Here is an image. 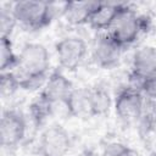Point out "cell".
<instances>
[{
	"label": "cell",
	"mask_w": 156,
	"mask_h": 156,
	"mask_svg": "<svg viewBox=\"0 0 156 156\" xmlns=\"http://www.w3.org/2000/svg\"><path fill=\"white\" fill-rule=\"evenodd\" d=\"M67 105L69 108L71 116H91L90 111V98H89V89L79 88L72 91L67 100Z\"/></svg>",
	"instance_id": "14"
},
{
	"label": "cell",
	"mask_w": 156,
	"mask_h": 156,
	"mask_svg": "<svg viewBox=\"0 0 156 156\" xmlns=\"http://www.w3.org/2000/svg\"><path fill=\"white\" fill-rule=\"evenodd\" d=\"M149 24L150 20L146 16L139 15L128 4H124L106 33L124 49L134 44L139 35L147 30Z\"/></svg>",
	"instance_id": "2"
},
{
	"label": "cell",
	"mask_w": 156,
	"mask_h": 156,
	"mask_svg": "<svg viewBox=\"0 0 156 156\" xmlns=\"http://www.w3.org/2000/svg\"><path fill=\"white\" fill-rule=\"evenodd\" d=\"M55 51L60 66L67 71H73L83 62L88 46L83 38L78 35H67L57 41Z\"/></svg>",
	"instance_id": "6"
},
{
	"label": "cell",
	"mask_w": 156,
	"mask_h": 156,
	"mask_svg": "<svg viewBox=\"0 0 156 156\" xmlns=\"http://www.w3.org/2000/svg\"><path fill=\"white\" fill-rule=\"evenodd\" d=\"M124 4L119 1H101L100 7L90 17L88 26L98 33H106Z\"/></svg>",
	"instance_id": "11"
},
{
	"label": "cell",
	"mask_w": 156,
	"mask_h": 156,
	"mask_svg": "<svg viewBox=\"0 0 156 156\" xmlns=\"http://www.w3.org/2000/svg\"><path fill=\"white\" fill-rule=\"evenodd\" d=\"M71 146V135L60 124H52L45 128L38 141V151L41 156H66Z\"/></svg>",
	"instance_id": "4"
},
{
	"label": "cell",
	"mask_w": 156,
	"mask_h": 156,
	"mask_svg": "<svg viewBox=\"0 0 156 156\" xmlns=\"http://www.w3.org/2000/svg\"><path fill=\"white\" fill-rule=\"evenodd\" d=\"M28 115L30 121L35 127H40L45 121L51 117V104L40 94L30 102L28 108Z\"/></svg>",
	"instance_id": "15"
},
{
	"label": "cell",
	"mask_w": 156,
	"mask_h": 156,
	"mask_svg": "<svg viewBox=\"0 0 156 156\" xmlns=\"http://www.w3.org/2000/svg\"><path fill=\"white\" fill-rule=\"evenodd\" d=\"M141 93L145 98L156 101V72L146 76L143 79Z\"/></svg>",
	"instance_id": "19"
},
{
	"label": "cell",
	"mask_w": 156,
	"mask_h": 156,
	"mask_svg": "<svg viewBox=\"0 0 156 156\" xmlns=\"http://www.w3.org/2000/svg\"><path fill=\"white\" fill-rule=\"evenodd\" d=\"M118 156H141L138 151H135V150H133L132 147H129V146H124L123 147V150L119 152V155Z\"/></svg>",
	"instance_id": "20"
},
{
	"label": "cell",
	"mask_w": 156,
	"mask_h": 156,
	"mask_svg": "<svg viewBox=\"0 0 156 156\" xmlns=\"http://www.w3.org/2000/svg\"><path fill=\"white\" fill-rule=\"evenodd\" d=\"M20 89L18 82L12 71L1 72L0 76V94L4 99L12 96Z\"/></svg>",
	"instance_id": "18"
},
{
	"label": "cell",
	"mask_w": 156,
	"mask_h": 156,
	"mask_svg": "<svg viewBox=\"0 0 156 156\" xmlns=\"http://www.w3.org/2000/svg\"><path fill=\"white\" fill-rule=\"evenodd\" d=\"M50 54L45 45L40 43H27L18 54V66L26 73H49Z\"/></svg>",
	"instance_id": "7"
},
{
	"label": "cell",
	"mask_w": 156,
	"mask_h": 156,
	"mask_svg": "<svg viewBox=\"0 0 156 156\" xmlns=\"http://www.w3.org/2000/svg\"><path fill=\"white\" fill-rule=\"evenodd\" d=\"M89 98L91 116L106 115L113 105V100L108 90L104 87H95L93 89H89Z\"/></svg>",
	"instance_id": "13"
},
{
	"label": "cell",
	"mask_w": 156,
	"mask_h": 156,
	"mask_svg": "<svg viewBox=\"0 0 156 156\" xmlns=\"http://www.w3.org/2000/svg\"><path fill=\"white\" fill-rule=\"evenodd\" d=\"M17 26L16 17L10 7H1L0 10V38H11V34Z\"/></svg>",
	"instance_id": "17"
},
{
	"label": "cell",
	"mask_w": 156,
	"mask_h": 156,
	"mask_svg": "<svg viewBox=\"0 0 156 156\" xmlns=\"http://www.w3.org/2000/svg\"><path fill=\"white\" fill-rule=\"evenodd\" d=\"M66 2H48L39 0H22L11 4L17 23L28 29H41L58 15H63Z\"/></svg>",
	"instance_id": "1"
},
{
	"label": "cell",
	"mask_w": 156,
	"mask_h": 156,
	"mask_svg": "<svg viewBox=\"0 0 156 156\" xmlns=\"http://www.w3.org/2000/svg\"><path fill=\"white\" fill-rule=\"evenodd\" d=\"M152 156H156V152H155V154H154V155H152Z\"/></svg>",
	"instance_id": "21"
},
{
	"label": "cell",
	"mask_w": 156,
	"mask_h": 156,
	"mask_svg": "<svg viewBox=\"0 0 156 156\" xmlns=\"http://www.w3.org/2000/svg\"><path fill=\"white\" fill-rule=\"evenodd\" d=\"M27 119L17 110H5L0 122V141L4 149H13L24 139Z\"/></svg>",
	"instance_id": "5"
},
{
	"label": "cell",
	"mask_w": 156,
	"mask_h": 156,
	"mask_svg": "<svg viewBox=\"0 0 156 156\" xmlns=\"http://www.w3.org/2000/svg\"><path fill=\"white\" fill-rule=\"evenodd\" d=\"M132 73L145 78L156 72V46H139L132 56Z\"/></svg>",
	"instance_id": "12"
},
{
	"label": "cell",
	"mask_w": 156,
	"mask_h": 156,
	"mask_svg": "<svg viewBox=\"0 0 156 156\" xmlns=\"http://www.w3.org/2000/svg\"><path fill=\"white\" fill-rule=\"evenodd\" d=\"M123 48L108 33H99L91 48V58L101 68H113L121 61Z\"/></svg>",
	"instance_id": "8"
},
{
	"label": "cell",
	"mask_w": 156,
	"mask_h": 156,
	"mask_svg": "<svg viewBox=\"0 0 156 156\" xmlns=\"http://www.w3.org/2000/svg\"><path fill=\"white\" fill-rule=\"evenodd\" d=\"M100 5L101 1H67L62 17L72 26L88 24Z\"/></svg>",
	"instance_id": "10"
},
{
	"label": "cell",
	"mask_w": 156,
	"mask_h": 156,
	"mask_svg": "<svg viewBox=\"0 0 156 156\" xmlns=\"http://www.w3.org/2000/svg\"><path fill=\"white\" fill-rule=\"evenodd\" d=\"M74 87L72 82L60 71H54L50 73L45 87L39 93L49 102H62L67 101Z\"/></svg>",
	"instance_id": "9"
},
{
	"label": "cell",
	"mask_w": 156,
	"mask_h": 156,
	"mask_svg": "<svg viewBox=\"0 0 156 156\" xmlns=\"http://www.w3.org/2000/svg\"><path fill=\"white\" fill-rule=\"evenodd\" d=\"M18 66V55L13 50L11 38H0V69L12 71Z\"/></svg>",
	"instance_id": "16"
},
{
	"label": "cell",
	"mask_w": 156,
	"mask_h": 156,
	"mask_svg": "<svg viewBox=\"0 0 156 156\" xmlns=\"http://www.w3.org/2000/svg\"><path fill=\"white\" fill-rule=\"evenodd\" d=\"M145 105V96L143 93L124 88L122 89L113 100V108L116 116L124 123L139 122Z\"/></svg>",
	"instance_id": "3"
}]
</instances>
